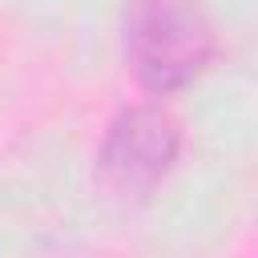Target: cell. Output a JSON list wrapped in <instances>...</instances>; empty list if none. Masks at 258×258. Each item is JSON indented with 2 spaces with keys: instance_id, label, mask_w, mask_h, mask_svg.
I'll return each instance as SVG.
<instances>
[{
  "instance_id": "cell-1",
  "label": "cell",
  "mask_w": 258,
  "mask_h": 258,
  "mask_svg": "<svg viewBox=\"0 0 258 258\" xmlns=\"http://www.w3.org/2000/svg\"><path fill=\"white\" fill-rule=\"evenodd\" d=\"M125 52L145 89L173 93L210 64L214 24L194 0H129Z\"/></svg>"
},
{
  "instance_id": "cell-2",
  "label": "cell",
  "mask_w": 258,
  "mask_h": 258,
  "mask_svg": "<svg viewBox=\"0 0 258 258\" xmlns=\"http://www.w3.org/2000/svg\"><path fill=\"white\" fill-rule=\"evenodd\" d=\"M177 121L157 109V105H133V109H121L109 129H105V141H101V153H97V169H101V181L117 194H145L153 189L165 169L173 165L177 157Z\"/></svg>"
}]
</instances>
